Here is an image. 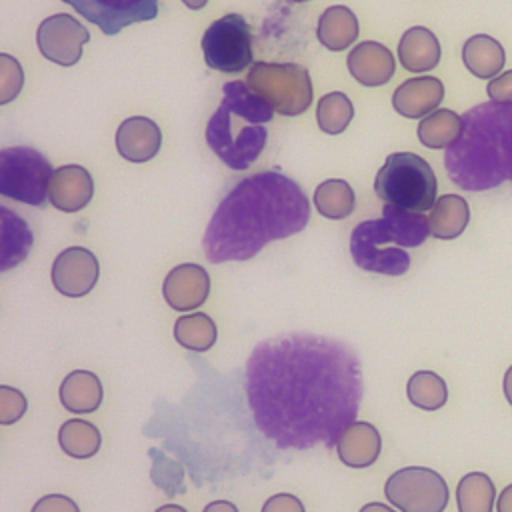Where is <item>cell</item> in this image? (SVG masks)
I'll return each mask as SVG.
<instances>
[{"label": "cell", "mask_w": 512, "mask_h": 512, "mask_svg": "<svg viewBox=\"0 0 512 512\" xmlns=\"http://www.w3.org/2000/svg\"><path fill=\"white\" fill-rule=\"evenodd\" d=\"M0 214H2V242H0L2 264H0V268L8 270L26 258V254L34 242V236H32L30 228L26 226V222L20 216L12 214L6 206L0 208Z\"/></svg>", "instance_id": "26"}, {"label": "cell", "mask_w": 512, "mask_h": 512, "mask_svg": "<svg viewBox=\"0 0 512 512\" xmlns=\"http://www.w3.org/2000/svg\"><path fill=\"white\" fill-rule=\"evenodd\" d=\"M440 42L424 26L408 28L398 42V60L408 72H428L440 62Z\"/></svg>", "instance_id": "20"}, {"label": "cell", "mask_w": 512, "mask_h": 512, "mask_svg": "<svg viewBox=\"0 0 512 512\" xmlns=\"http://www.w3.org/2000/svg\"><path fill=\"white\" fill-rule=\"evenodd\" d=\"M430 220L422 212L384 206L376 220H362L350 234V254L358 268L374 274L402 276L410 268L404 248L424 244Z\"/></svg>", "instance_id": "5"}, {"label": "cell", "mask_w": 512, "mask_h": 512, "mask_svg": "<svg viewBox=\"0 0 512 512\" xmlns=\"http://www.w3.org/2000/svg\"><path fill=\"white\" fill-rule=\"evenodd\" d=\"M26 398L20 390L10 386H0V424L8 426L20 420L26 412Z\"/></svg>", "instance_id": "34"}, {"label": "cell", "mask_w": 512, "mask_h": 512, "mask_svg": "<svg viewBox=\"0 0 512 512\" xmlns=\"http://www.w3.org/2000/svg\"><path fill=\"white\" fill-rule=\"evenodd\" d=\"M54 170L50 160L30 146L0 150V194L30 206H44Z\"/></svg>", "instance_id": "8"}, {"label": "cell", "mask_w": 512, "mask_h": 512, "mask_svg": "<svg viewBox=\"0 0 512 512\" xmlns=\"http://www.w3.org/2000/svg\"><path fill=\"white\" fill-rule=\"evenodd\" d=\"M382 450L380 432L368 422H352L336 444L338 458L350 468L372 466Z\"/></svg>", "instance_id": "19"}, {"label": "cell", "mask_w": 512, "mask_h": 512, "mask_svg": "<svg viewBox=\"0 0 512 512\" xmlns=\"http://www.w3.org/2000/svg\"><path fill=\"white\" fill-rule=\"evenodd\" d=\"M314 206L324 218L342 220L354 212L356 194L346 180L330 178L314 190Z\"/></svg>", "instance_id": "29"}, {"label": "cell", "mask_w": 512, "mask_h": 512, "mask_svg": "<svg viewBox=\"0 0 512 512\" xmlns=\"http://www.w3.org/2000/svg\"><path fill=\"white\" fill-rule=\"evenodd\" d=\"M354 118L352 100L344 92H328L316 106V122L326 134H340Z\"/></svg>", "instance_id": "32"}, {"label": "cell", "mask_w": 512, "mask_h": 512, "mask_svg": "<svg viewBox=\"0 0 512 512\" xmlns=\"http://www.w3.org/2000/svg\"><path fill=\"white\" fill-rule=\"evenodd\" d=\"M202 52L208 68L238 74L252 64V32L244 16L230 12L214 20L202 36Z\"/></svg>", "instance_id": "9"}, {"label": "cell", "mask_w": 512, "mask_h": 512, "mask_svg": "<svg viewBox=\"0 0 512 512\" xmlns=\"http://www.w3.org/2000/svg\"><path fill=\"white\" fill-rule=\"evenodd\" d=\"M82 18L96 24L104 34L114 36L124 26L154 20L158 0H62Z\"/></svg>", "instance_id": "12"}, {"label": "cell", "mask_w": 512, "mask_h": 512, "mask_svg": "<svg viewBox=\"0 0 512 512\" xmlns=\"http://www.w3.org/2000/svg\"><path fill=\"white\" fill-rule=\"evenodd\" d=\"M384 494L400 512H444L450 498L446 480L424 466L396 470L386 480Z\"/></svg>", "instance_id": "10"}, {"label": "cell", "mask_w": 512, "mask_h": 512, "mask_svg": "<svg viewBox=\"0 0 512 512\" xmlns=\"http://www.w3.org/2000/svg\"><path fill=\"white\" fill-rule=\"evenodd\" d=\"M162 146L158 124L146 116H130L116 130V150L128 162H148Z\"/></svg>", "instance_id": "16"}, {"label": "cell", "mask_w": 512, "mask_h": 512, "mask_svg": "<svg viewBox=\"0 0 512 512\" xmlns=\"http://www.w3.org/2000/svg\"><path fill=\"white\" fill-rule=\"evenodd\" d=\"M444 98V84L436 76H416L404 80L392 96L394 110L404 118H424L438 110Z\"/></svg>", "instance_id": "18"}, {"label": "cell", "mask_w": 512, "mask_h": 512, "mask_svg": "<svg viewBox=\"0 0 512 512\" xmlns=\"http://www.w3.org/2000/svg\"><path fill=\"white\" fill-rule=\"evenodd\" d=\"M316 36L332 52L346 50L358 38V18L348 6H330L318 18Z\"/></svg>", "instance_id": "22"}, {"label": "cell", "mask_w": 512, "mask_h": 512, "mask_svg": "<svg viewBox=\"0 0 512 512\" xmlns=\"http://www.w3.org/2000/svg\"><path fill=\"white\" fill-rule=\"evenodd\" d=\"M202 512H238V508L228 500H214Z\"/></svg>", "instance_id": "39"}, {"label": "cell", "mask_w": 512, "mask_h": 512, "mask_svg": "<svg viewBox=\"0 0 512 512\" xmlns=\"http://www.w3.org/2000/svg\"><path fill=\"white\" fill-rule=\"evenodd\" d=\"M210 294L208 272L194 262L174 266L162 284V296L166 304L178 312H188L206 302Z\"/></svg>", "instance_id": "14"}, {"label": "cell", "mask_w": 512, "mask_h": 512, "mask_svg": "<svg viewBox=\"0 0 512 512\" xmlns=\"http://www.w3.org/2000/svg\"><path fill=\"white\" fill-rule=\"evenodd\" d=\"M406 394L408 400L420 408L434 412L442 408L448 400V386L442 376H438L432 370H418L408 378L406 384Z\"/></svg>", "instance_id": "31"}, {"label": "cell", "mask_w": 512, "mask_h": 512, "mask_svg": "<svg viewBox=\"0 0 512 512\" xmlns=\"http://www.w3.org/2000/svg\"><path fill=\"white\" fill-rule=\"evenodd\" d=\"M58 396L68 412L90 414L102 404V382L90 370H72L64 376Z\"/></svg>", "instance_id": "21"}, {"label": "cell", "mask_w": 512, "mask_h": 512, "mask_svg": "<svg viewBox=\"0 0 512 512\" xmlns=\"http://www.w3.org/2000/svg\"><path fill=\"white\" fill-rule=\"evenodd\" d=\"M346 64L352 78L362 86H382L394 76L396 70L392 52L374 40L356 44L350 50Z\"/></svg>", "instance_id": "17"}, {"label": "cell", "mask_w": 512, "mask_h": 512, "mask_svg": "<svg viewBox=\"0 0 512 512\" xmlns=\"http://www.w3.org/2000/svg\"><path fill=\"white\" fill-rule=\"evenodd\" d=\"M464 122L450 108H438L424 116L418 124V140L432 150L452 146L462 134Z\"/></svg>", "instance_id": "25"}, {"label": "cell", "mask_w": 512, "mask_h": 512, "mask_svg": "<svg viewBox=\"0 0 512 512\" xmlns=\"http://www.w3.org/2000/svg\"><path fill=\"white\" fill-rule=\"evenodd\" d=\"M100 442V430L88 420L70 418L58 430L60 448L64 450V454L78 460L92 458L100 450Z\"/></svg>", "instance_id": "27"}, {"label": "cell", "mask_w": 512, "mask_h": 512, "mask_svg": "<svg viewBox=\"0 0 512 512\" xmlns=\"http://www.w3.org/2000/svg\"><path fill=\"white\" fill-rule=\"evenodd\" d=\"M190 10H200V8H204L206 4H208V0H182Z\"/></svg>", "instance_id": "42"}, {"label": "cell", "mask_w": 512, "mask_h": 512, "mask_svg": "<svg viewBox=\"0 0 512 512\" xmlns=\"http://www.w3.org/2000/svg\"><path fill=\"white\" fill-rule=\"evenodd\" d=\"M310 202L296 180L280 170L242 178L214 210L202 250L212 264L254 258L268 242L306 228Z\"/></svg>", "instance_id": "2"}, {"label": "cell", "mask_w": 512, "mask_h": 512, "mask_svg": "<svg viewBox=\"0 0 512 512\" xmlns=\"http://www.w3.org/2000/svg\"><path fill=\"white\" fill-rule=\"evenodd\" d=\"M460 138L446 148L450 180L472 192L512 182V102H484L462 116Z\"/></svg>", "instance_id": "3"}, {"label": "cell", "mask_w": 512, "mask_h": 512, "mask_svg": "<svg viewBox=\"0 0 512 512\" xmlns=\"http://www.w3.org/2000/svg\"><path fill=\"white\" fill-rule=\"evenodd\" d=\"M154 512H186V510L182 506H176V504H164V506H160Z\"/></svg>", "instance_id": "43"}, {"label": "cell", "mask_w": 512, "mask_h": 512, "mask_svg": "<svg viewBox=\"0 0 512 512\" xmlns=\"http://www.w3.org/2000/svg\"><path fill=\"white\" fill-rule=\"evenodd\" d=\"M90 40V32L70 14H52L40 22L36 44L40 54L60 66H74L82 58V46Z\"/></svg>", "instance_id": "11"}, {"label": "cell", "mask_w": 512, "mask_h": 512, "mask_svg": "<svg viewBox=\"0 0 512 512\" xmlns=\"http://www.w3.org/2000/svg\"><path fill=\"white\" fill-rule=\"evenodd\" d=\"M290 2H308V0H290Z\"/></svg>", "instance_id": "44"}, {"label": "cell", "mask_w": 512, "mask_h": 512, "mask_svg": "<svg viewBox=\"0 0 512 512\" xmlns=\"http://www.w3.org/2000/svg\"><path fill=\"white\" fill-rule=\"evenodd\" d=\"M24 84V72L16 58L0 54V104H8L18 96Z\"/></svg>", "instance_id": "33"}, {"label": "cell", "mask_w": 512, "mask_h": 512, "mask_svg": "<svg viewBox=\"0 0 512 512\" xmlns=\"http://www.w3.org/2000/svg\"><path fill=\"white\" fill-rule=\"evenodd\" d=\"M246 84L282 116H298L312 104V80L294 62H254Z\"/></svg>", "instance_id": "7"}, {"label": "cell", "mask_w": 512, "mask_h": 512, "mask_svg": "<svg viewBox=\"0 0 512 512\" xmlns=\"http://www.w3.org/2000/svg\"><path fill=\"white\" fill-rule=\"evenodd\" d=\"M94 194L90 172L78 164H66L54 170L48 184V200L60 212H78L88 206Z\"/></svg>", "instance_id": "15"}, {"label": "cell", "mask_w": 512, "mask_h": 512, "mask_svg": "<svg viewBox=\"0 0 512 512\" xmlns=\"http://www.w3.org/2000/svg\"><path fill=\"white\" fill-rule=\"evenodd\" d=\"M496 486L484 472H468L458 480L456 504L458 512H492Z\"/></svg>", "instance_id": "28"}, {"label": "cell", "mask_w": 512, "mask_h": 512, "mask_svg": "<svg viewBox=\"0 0 512 512\" xmlns=\"http://www.w3.org/2000/svg\"><path fill=\"white\" fill-rule=\"evenodd\" d=\"M436 190L434 170L414 152L390 154L374 178V192L382 202L410 212L432 210Z\"/></svg>", "instance_id": "6"}, {"label": "cell", "mask_w": 512, "mask_h": 512, "mask_svg": "<svg viewBox=\"0 0 512 512\" xmlns=\"http://www.w3.org/2000/svg\"><path fill=\"white\" fill-rule=\"evenodd\" d=\"M486 92L492 102L510 104L512 102V70H506L496 78H492L486 86Z\"/></svg>", "instance_id": "36"}, {"label": "cell", "mask_w": 512, "mask_h": 512, "mask_svg": "<svg viewBox=\"0 0 512 512\" xmlns=\"http://www.w3.org/2000/svg\"><path fill=\"white\" fill-rule=\"evenodd\" d=\"M464 66L478 78L492 80L506 64V52L502 44L488 34H474L462 46Z\"/></svg>", "instance_id": "23"}, {"label": "cell", "mask_w": 512, "mask_h": 512, "mask_svg": "<svg viewBox=\"0 0 512 512\" xmlns=\"http://www.w3.org/2000/svg\"><path fill=\"white\" fill-rule=\"evenodd\" d=\"M260 512H306V510H304V504L294 494L280 492V494L270 496L264 502Z\"/></svg>", "instance_id": "37"}, {"label": "cell", "mask_w": 512, "mask_h": 512, "mask_svg": "<svg viewBox=\"0 0 512 512\" xmlns=\"http://www.w3.org/2000/svg\"><path fill=\"white\" fill-rule=\"evenodd\" d=\"M360 512H396V510H392L390 506H386L382 502H370V504H364L360 508Z\"/></svg>", "instance_id": "41"}, {"label": "cell", "mask_w": 512, "mask_h": 512, "mask_svg": "<svg viewBox=\"0 0 512 512\" xmlns=\"http://www.w3.org/2000/svg\"><path fill=\"white\" fill-rule=\"evenodd\" d=\"M364 394L358 352L316 334L262 340L246 362V396L258 430L280 450L336 448Z\"/></svg>", "instance_id": "1"}, {"label": "cell", "mask_w": 512, "mask_h": 512, "mask_svg": "<svg viewBox=\"0 0 512 512\" xmlns=\"http://www.w3.org/2000/svg\"><path fill=\"white\" fill-rule=\"evenodd\" d=\"M100 276L98 258L82 246H70L62 250L52 264V284L54 288L68 296L80 298L92 292Z\"/></svg>", "instance_id": "13"}, {"label": "cell", "mask_w": 512, "mask_h": 512, "mask_svg": "<svg viewBox=\"0 0 512 512\" xmlns=\"http://www.w3.org/2000/svg\"><path fill=\"white\" fill-rule=\"evenodd\" d=\"M496 512H512V484H508L500 492V496L496 500Z\"/></svg>", "instance_id": "38"}, {"label": "cell", "mask_w": 512, "mask_h": 512, "mask_svg": "<svg viewBox=\"0 0 512 512\" xmlns=\"http://www.w3.org/2000/svg\"><path fill=\"white\" fill-rule=\"evenodd\" d=\"M274 108L242 80L222 86V102L206 124V144L232 170H246L264 150Z\"/></svg>", "instance_id": "4"}, {"label": "cell", "mask_w": 512, "mask_h": 512, "mask_svg": "<svg viewBox=\"0 0 512 512\" xmlns=\"http://www.w3.org/2000/svg\"><path fill=\"white\" fill-rule=\"evenodd\" d=\"M218 330L214 320L204 312L184 314L174 324L176 342L190 352H208L216 342Z\"/></svg>", "instance_id": "30"}, {"label": "cell", "mask_w": 512, "mask_h": 512, "mask_svg": "<svg viewBox=\"0 0 512 512\" xmlns=\"http://www.w3.org/2000/svg\"><path fill=\"white\" fill-rule=\"evenodd\" d=\"M502 390H504V396L508 400V404L512 406V366L504 372V380H502Z\"/></svg>", "instance_id": "40"}, {"label": "cell", "mask_w": 512, "mask_h": 512, "mask_svg": "<svg viewBox=\"0 0 512 512\" xmlns=\"http://www.w3.org/2000/svg\"><path fill=\"white\" fill-rule=\"evenodd\" d=\"M428 220H430V234L434 238L454 240L466 230L470 222L468 202L458 194H444L434 202Z\"/></svg>", "instance_id": "24"}, {"label": "cell", "mask_w": 512, "mask_h": 512, "mask_svg": "<svg viewBox=\"0 0 512 512\" xmlns=\"http://www.w3.org/2000/svg\"><path fill=\"white\" fill-rule=\"evenodd\" d=\"M32 512H80V508L70 496L46 494L36 500Z\"/></svg>", "instance_id": "35"}]
</instances>
